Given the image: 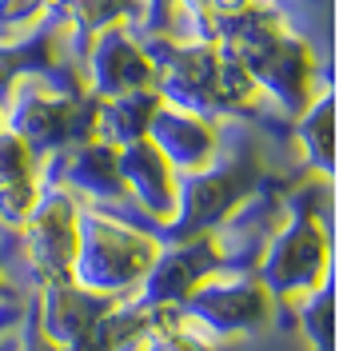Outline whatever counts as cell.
<instances>
[{"instance_id":"cell-9","label":"cell","mask_w":343,"mask_h":351,"mask_svg":"<svg viewBox=\"0 0 343 351\" xmlns=\"http://www.w3.org/2000/svg\"><path fill=\"white\" fill-rule=\"evenodd\" d=\"M148 140L164 152V160L172 164L176 176H192L200 168H208L215 156H220V128L208 116H196V112L172 108V104H156L148 120Z\"/></svg>"},{"instance_id":"cell-3","label":"cell","mask_w":343,"mask_h":351,"mask_svg":"<svg viewBox=\"0 0 343 351\" xmlns=\"http://www.w3.org/2000/svg\"><path fill=\"white\" fill-rule=\"evenodd\" d=\"M259 176H263V168H259L256 152H239L236 160H220V156H215L208 168L184 176L172 228H176L180 236L215 232V228L232 216V212H239V204L259 188Z\"/></svg>"},{"instance_id":"cell-13","label":"cell","mask_w":343,"mask_h":351,"mask_svg":"<svg viewBox=\"0 0 343 351\" xmlns=\"http://www.w3.org/2000/svg\"><path fill=\"white\" fill-rule=\"evenodd\" d=\"M296 140L320 172H331V164H335V100H331V92L311 96V104L300 112Z\"/></svg>"},{"instance_id":"cell-5","label":"cell","mask_w":343,"mask_h":351,"mask_svg":"<svg viewBox=\"0 0 343 351\" xmlns=\"http://www.w3.org/2000/svg\"><path fill=\"white\" fill-rule=\"evenodd\" d=\"M76 232H80V208L64 184H56L44 168V192L36 212L24 219V260L40 284H56L72 276L76 260Z\"/></svg>"},{"instance_id":"cell-2","label":"cell","mask_w":343,"mask_h":351,"mask_svg":"<svg viewBox=\"0 0 343 351\" xmlns=\"http://www.w3.org/2000/svg\"><path fill=\"white\" fill-rule=\"evenodd\" d=\"M327 263H331V252H327L323 216H320V208L307 199V204H300L287 216V223L279 228L276 236L263 243L256 276H259V284L272 291V300L296 304L307 291L323 287Z\"/></svg>"},{"instance_id":"cell-20","label":"cell","mask_w":343,"mask_h":351,"mask_svg":"<svg viewBox=\"0 0 343 351\" xmlns=\"http://www.w3.org/2000/svg\"><path fill=\"white\" fill-rule=\"evenodd\" d=\"M8 300V284H4V276H0V304Z\"/></svg>"},{"instance_id":"cell-15","label":"cell","mask_w":343,"mask_h":351,"mask_svg":"<svg viewBox=\"0 0 343 351\" xmlns=\"http://www.w3.org/2000/svg\"><path fill=\"white\" fill-rule=\"evenodd\" d=\"M300 328L316 351H331V291L316 287L300 300Z\"/></svg>"},{"instance_id":"cell-4","label":"cell","mask_w":343,"mask_h":351,"mask_svg":"<svg viewBox=\"0 0 343 351\" xmlns=\"http://www.w3.org/2000/svg\"><path fill=\"white\" fill-rule=\"evenodd\" d=\"M180 315L200 328L208 339L215 335H244L268 324L272 315V291L259 284V276H244L232 267H220L180 300Z\"/></svg>"},{"instance_id":"cell-18","label":"cell","mask_w":343,"mask_h":351,"mask_svg":"<svg viewBox=\"0 0 343 351\" xmlns=\"http://www.w3.org/2000/svg\"><path fill=\"white\" fill-rule=\"evenodd\" d=\"M208 12H212V21L215 16H236V12H248L252 4H259V0H200Z\"/></svg>"},{"instance_id":"cell-7","label":"cell","mask_w":343,"mask_h":351,"mask_svg":"<svg viewBox=\"0 0 343 351\" xmlns=\"http://www.w3.org/2000/svg\"><path fill=\"white\" fill-rule=\"evenodd\" d=\"M220 267H232L228 247L220 243L215 232H196V236H184L180 247H160L152 271L144 276V284L136 287L132 295L144 300V304L180 307V300H184L204 276H212V271H220Z\"/></svg>"},{"instance_id":"cell-19","label":"cell","mask_w":343,"mask_h":351,"mask_svg":"<svg viewBox=\"0 0 343 351\" xmlns=\"http://www.w3.org/2000/svg\"><path fill=\"white\" fill-rule=\"evenodd\" d=\"M16 351H60V348H56V343H48L40 331H36V339H32V343H21Z\"/></svg>"},{"instance_id":"cell-10","label":"cell","mask_w":343,"mask_h":351,"mask_svg":"<svg viewBox=\"0 0 343 351\" xmlns=\"http://www.w3.org/2000/svg\"><path fill=\"white\" fill-rule=\"evenodd\" d=\"M116 300L120 295H100V291L80 287L72 276L56 284H40V335L68 351Z\"/></svg>"},{"instance_id":"cell-17","label":"cell","mask_w":343,"mask_h":351,"mask_svg":"<svg viewBox=\"0 0 343 351\" xmlns=\"http://www.w3.org/2000/svg\"><path fill=\"white\" fill-rule=\"evenodd\" d=\"M140 351H215V343L200 328H192V324L180 315L176 324H164V328L152 331L148 343H144Z\"/></svg>"},{"instance_id":"cell-1","label":"cell","mask_w":343,"mask_h":351,"mask_svg":"<svg viewBox=\"0 0 343 351\" xmlns=\"http://www.w3.org/2000/svg\"><path fill=\"white\" fill-rule=\"evenodd\" d=\"M164 243L140 223L112 212H80L72 280L100 295H132L144 284Z\"/></svg>"},{"instance_id":"cell-16","label":"cell","mask_w":343,"mask_h":351,"mask_svg":"<svg viewBox=\"0 0 343 351\" xmlns=\"http://www.w3.org/2000/svg\"><path fill=\"white\" fill-rule=\"evenodd\" d=\"M44 168V156H36L12 128H0V184L21 180V176H36Z\"/></svg>"},{"instance_id":"cell-11","label":"cell","mask_w":343,"mask_h":351,"mask_svg":"<svg viewBox=\"0 0 343 351\" xmlns=\"http://www.w3.org/2000/svg\"><path fill=\"white\" fill-rule=\"evenodd\" d=\"M52 160L60 164L56 184H64L68 192H88V196L104 199V204H124L128 199V188L120 180V148H112L104 140H80L64 152H56Z\"/></svg>"},{"instance_id":"cell-12","label":"cell","mask_w":343,"mask_h":351,"mask_svg":"<svg viewBox=\"0 0 343 351\" xmlns=\"http://www.w3.org/2000/svg\"><path fill=\"white\" fill-rule=\"evenodd\" d=\"M160 104L156 92H128V96H112L96 100L92 112V140H104L112 148H124L132 140L148 136V120Z\"/></svg>"},{"instance_id":"cell-6","label":"cell","mask_w":343,"mask_h":351,"mask_svg":"<svg viewBox=\"0 0 343 351\" xmlns=\"http://www.w3.org/2000/svg\"><path fill=\"white\" fill-rule=\"evenodd\" d=\"M84 84L96 100L128 96V92H156V60L132 28H104L92 36L84 60Z\"/></svg>"},{"instance_id":"cell-8","label":"cell","mask_w":343,"mask_h":351,"mask_svg":"<svg viewBox=\"0 0 343 351\" xmlns=\"http://www.w3.org/2000/svg\"><path fill=\"white\" fill-rule=\"evenodd\" d=\"M120 180H124L128 199L136 204L140 216L172 228L176 199H180V180H176L172 164L164 160V152L152 144L148 136H140V140L120 148Z\"/></svg>"},{"instance_id":"cell-14","label":"cell","mask_w":343,"mask_h":351,"mask_svg":"<svg viewBox=\"0 0 343 351\" xmlns=\"http://www.w3.org/2000/svg\"><path fill=\"white\" fill-rule=\"evenodd\" d=\"M40 192H44V168H40L36 176H21V180H8V184H0V223L21 232L24 219L36 212Z\"/></svg>"},{"instance_id":"cell-21","label":"cell","mask_w":343,"mask_h":351,"mask_svg":"<svg viewBox=\"0 0 343 351\" xmlns=\"http://www.w3.org/2000/svg\"><path fill=\"white\" fill-rule=\"evenodd\" d=\"M0 128H4V108H0Z\"/></svg>"}]
</instances>
